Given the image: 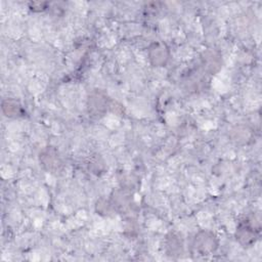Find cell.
<instances>
[{
  "mask_svg": "<svg viewBox=\"0 0 262 262\" xmlns=\"http://www.w3.org/2000/svg\"><path fill=\"white\" fill-rule=\"evenodd\" d=\"M192 247L200 255H209L217 249L218 242L212 232L201 231L195 235Z\"/></svg>",
  "mask_w": 262,
  "mask_h": 262,
  "instance_id": "1",
  "label": "cell"
},
{
  "mask_svg": "<svg viewBox=\"0 0 262 262\" xmlns=\"http://www.w3.org/2000/svg\"><path fill=\"white\" fill-rule=\"evenodd\" d=\"M148 56L154 66L163 67L169 59V50L163 43H154L148 50Z\"/></svg>",
  "mask_w": 262,
  "mask_h": 262,
  "instance_id": "2",
  "label": "cell"
},
{
  "mask_svg": "<svg viewBox=\"0 0 262 262\" xmlns=\"http://www.w3.org/2000/svg\"><path fill=\"white\" fill-rule=\"evenodd\" d=\"M2 110L7 117H16L21 114L20 105L13 99H6L2 102Z\"/></svg>",
  "mask_w": 262,
  "mask_h": 262,
  "instance_id": "3",
  "label": "cell"
},
{
  "mask_svg": "<svg viewBox=\"0 0 262 262\" xmlns=\"http://www.w3.org/2000/svg\"><path fill=\"white\" fill-rule=\"evenodd\" d=\"M175 242H176V237H173V238H172V243H173V245H175ZM174 250H175V247H173V249H172V253L174 252Z\"/></svg>",
  "mask_w": 262,
  "mask_h": 262,
  "instance_id": "4",
  "label": "cell"
}]
</instances>
